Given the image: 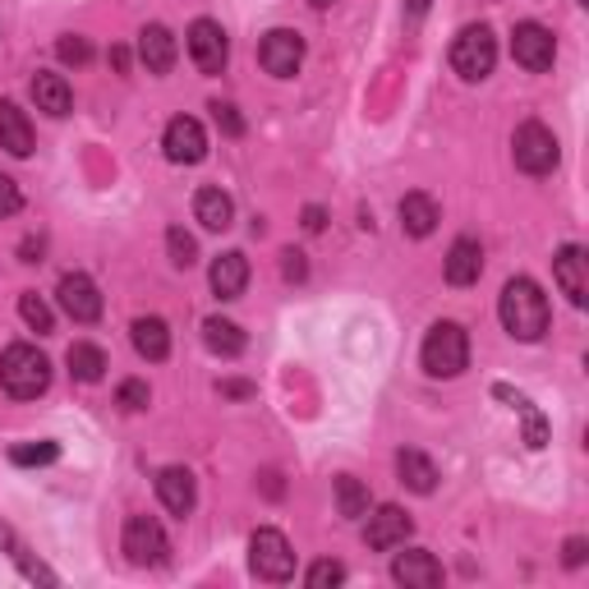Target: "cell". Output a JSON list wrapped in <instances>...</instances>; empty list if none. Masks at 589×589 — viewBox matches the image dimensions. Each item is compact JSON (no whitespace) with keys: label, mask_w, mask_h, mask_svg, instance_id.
<instances>
[{"label":"cell","mask_w":589,"mask_h":589,"mask_svg":"<svg viewBox=\"0 0 589 589\" xmlns=\"http://www.w3.org/2000/svg\"><path fill=\"white\" fill-rule=\"evenodd\" d=\"M498 314H502V327H506L516 341H539L544 331H548V318H553V314H548V295L534 286L530 276L506 281Z\"/></svg>","instance_id":"1"},{"label":"cell","mask_w":589,"mask_h":589,"mask_svg":"<svg viewBox=\"0 0 589 589\" xmlns=\"http://www.w3.org/2000/svg\"><path fill=\"white\" fill-rule=\"evenodd\" d=\"M0 388L14 401H33L51 388V360L37 346H10L0 355Z\"/></svg>","instance_id":"2"},{"label":"cell","mask_w":589,"mask_h":589,"mask_svg":"<svg viewBox=\"0 0 589 589\" xmlns=\"http://www.w3.org/2000/svg\"><path fill=\"white\" fill-rule=\"evenodd\" d=\"M419 360H424V373L428 378H456V373H466V364H470V337H466V327H460V323L428 327Z\"/></svg>","instance_id":"3"},{"label":"cell","mask_w":589,"mask_h":589,"mask_svg":"<svg viewBox=\"0 0 589 589\" xmlns=\"http://www.w3.org/2000/svg\"><path fill=\"white\" fill-rule=\"evenodd\" d=\"M498 65V42L489 33V23H470V29H460V37L451 42V69L460 74L466 84H479L489 79Z\"/></svg>","instance_id":"4"},{"label":"cell","mask_w":589,"mask_h":589,"mask_svg":"<svg viewBox=\"0 0 589 589\" xmlns=\"http://www.w3.org/2000/svg\"><path fill=\"white\" fill-rule=\"evenodd\" d=\"M511 157H516V166L525 175H548V171H557L561 152H557V139H553L548 124L525 120L521 130H516V139H511Z\"/></svg>","instance_id":"5"},{"label":"cell","mask_w":589,"mask_h":589,"mask_svg":"<svg viewBox=\"0 0 589 589\" xmlns=\"http://www.w3.org/2000/svg\"><path fill=\"white\" fill-rule=\"evenodd\" d=\"M249 567H253L259 580H272V585L291 580L295 576V553L286 544V534L281 530H259L253 534L249 539Z\"/></svg>","instance_id":"6"},{"label":"cell","mask_w":589,"mask_h":589,"mask_svg":"<svg viewBox=\"0 0 589 589\" xmlns=\"http://www.w3.org/2000/svg\"><path fill=\"white\" fill-rule=\"evenodd\" d=\"M166 553H171L166 530L152 516H130L124 521V557H130L134 567H162Z\"/></svg>","instance_id":"7"},{"label":"cell","mask_w":589,"mask_h":589,"mask_svg":"<svg viewBox=\"0 0 589 589\" xmlns=\"http://www.w3.org/2000/svg\"><path fill=\"white\" fill-rule=\"evenodd\" d=\"M511 56H516V65H525L530 74H544L557 61V37L544 23H516V33H511Z\"/></svg>","instance_id":"8"},{"label":"cell","mask_w":589,"mask_h":589,"mask_svg":"<svg viewBox=\"0 0 589 589\" xmlns=\"http://www.w3.org/2000/svg\"><path fill=\"white\" fill-rule=\"evenodd\" d=\"M162 148H166V162L175 166H198L208 157V134H203V124L194 116H175L162 134Z\"/></svg>","instance_id":"9"},{"label":"cell","mask_w":589,"mask_h":589,"mask_svg":"<svg viewBox=\"0 0 589 589\" xmlns=\"http://www.w3.org/2000/svg\"><path fill=\"white\" fill-rule=\"evenodd\" d=\"M189 56L198 65V74H221L226 61H230V42H226V29L212 19H198L189 23Z\"/></svg>","instance_id":"10"},{"label":"cell","mask_w":589,"mask_h":589,"mask_svg":"<svg viewBox=\"0 0 589 589\" xmlns=\"http://www.w3.org/2000/svg\"><path fill=\"white\" fill-rule=\"evenodd\" d=\"M259 61H263V69L272 74V79H295V69L304 61V37L291 33V29H272L259 46Z\"/></svg>","instance_id":"11"},{"label":"cell","mask_w":589,"mask_h":589,"mask_svg":"<svg viewBox=\"0 0 589 589\" xmlns=\"http://www.w3.org/2000/svg\"><path fill=\"white\" fill-rule=\"evenodd\" d=\"M61 309L74 323H97L101 318V291H97V281L84 276V272L61 276Z\"/></svg>","instance_id":"12"},{"label":"cell","mask_w":589,"mask_h":589,"mask_svg":"<svg viewBox=\"0 0 589 589\" xmlns=\"http://www.w3.org/2000/svg\"><path fill=\"white\" fill-rule=\"evenodd\" d=\"M553 276H557V286H561V295H567L576 309L589 299V259H585V249L580 244H567L553 259Z\"/></svg>","instance_id":"13"},{"label":"cell","mask_w":589,"mask_h":589,"mask_svg":"<svg viewBox=\"0 0 589 589\" xmlns=\"http://www.w3.org/2000/svg\"><path fill=\"white\" fill-rule=\"evenodd\" d=\"M392 580L405 585V589H438L443 585V567H438V557L424 553V548H410L392 561Z\"/></svg>","instance_id":"14"},{"label":"cell","mask_w":589,"mask_h":589,"mask_svg":"<svg viewBox=\"0 0 589 589\" xmlns=\"http://www.w3.org/2000/svg\"><path fill=\"white\" fill-rule=\"evenodd\" d=\"M410 530H415V521H410L401 506H378V516H369L364 539H369V548H378V553H392V548H401V544L410 539Z\"/></svg>","instance_id":"15"},{"label":"cell","mask_w":589,"mask_h":589,"mask_svg":"<svg viewBox=\"0 0 589 589\" xmlns=\"http://www.w3.org/2000/svg\"><path fill=\"white\" fill-rule=\"evenodd\" d=\"M157 498H162V506L171 511V516H189L194 511V502H198V489H194V475L185 470V466H166L162 475H157Z\"/></svg>","instance_id":"16"},{"label":"cell","mask_w":589,"mask_h":589,"mask_svg":"<svg viewBox=\"0 0 589 589\" xmlns=\"http://www.w3.org/2000/svg\"><path fill=\"white\" fill-rule=\"evenodd\" d=\"M443 272H447V281H451V286H475V281H479V272H483V249H479V240L460 236V240L447 249V263H443Z\"/></svg>","instance_id":"17"},{"label":"cell","mask_w":589,"mask_h":589,"mask_svg":"<svg viewBox=\"0 0 589 589\" xmlns=\"http://www.w3.org/2000/svg\"><path fill=\"white\" fill-rule=\"evenodd\" d=\"M139 61L148 65V74H171V65H175V37H171V29H162V23H148V29L139 33Z\"/></svg>","instance_id":"18"},{"label":"cell","mask_w":589,"mask_h":589,"mask_svg":"<svg viewBox=\"0 0 589 589\" xmlns=\"http://www.w3.org/2000/svg\"><path fill=\"white\" fill-rule=\"evenodd\" d=\"M212 291H217V299H240L244 295V286H249V259L244 253H221V259L212 263Z\"/></svg>","instance_id":"19"},{"label":"cell","mask_w":589,"mask_h":589,"mask_svg":"<svg viewBox=\"0 0 589 589\" xmlns=\"http://www.w3.org/2000/svg\"><path fill=\"white\" fill-rule=\"evenodd\" d=\"M0 148H6L10 157H29L33 152V124L14 101H0Z\"/></svg>","instance_id":"20"},{"label":"cell","mask_w":589,"mask_h":589,"mask_svg":"<svg viewBox=\"0 0 589 589\" xmlns=\"http://www.w3.org/2000/svg\"><path fill=\"white\" fill-rule=\"evenodd\" d=\"M438 221H443V212H438V203H433L428 194H405L401 198V226H405V236L424 240V236L438 230Z\"/></svg>","instance_id":"21"},{"label":"cell","mask_w":589,"mask_h":589,"mask_svg":"<svg viewBox=\"0 0 589 589\" xmlns=\"http://www.w3.org/2000/svg\"><path fill=\"white\" fill-rule=\"evenodd\" d=\"M194 217L203 230H226L236 221V203H230V194H221L217 185H208V189L194 194Z\"/></svg>","instance_id":"22"},{"label":"cell","mask_w":589,"mask_h":589,"mask_svg":"<svg viewBox=\"0 0 589 589\" xmlns=\"http://www.w3.org/2000/svg\"><path fill=\"white\" fill-rule=\"evenodd\" d=\"M33 101H37V111H46V116H69L74 111V92H69V84L61 79V74H37L33 79Z\"/></svg>","instance_id":"23"},{"label":"cell","mask_w":589,"mask_h":589,"mask_svg":"<svg viewBox=\"0 0 589 589\" xmlns=\"http://www.w3.org/2000/svg\"><path fill=\"white\" fill-rule=\"evenodd\" d=\"M134 350L143 355V360H152V364H162L166 355H171V331H166V323L162 318H134Z\"/></svg>","instance_id":"24"},{"label":"cell","mask_w":589,"mask_h":589,"mask_svg":"<svg viewBox=\"0 0 589 589\" xmlns=\"http://www.w3.org/2000/svg\"><path fill=\"white\" fill-rule=\"evenodd\" d=\"M203 341H208L212 355H221V360H236V355H244V331L230 323V318H208L203 323Z\"/></svg>","instance_id":"25"},{"label":"cell","mask_w":589,"mask_h":589,"mask_svg":"<svg viewBox=\"0 0 589 589\" xmlns=\"http://www.w3.org/2000/svg\"><path fill=\"white\" fill-rule=\"evenodd\" d=\"M396 475L405 489H415V493H433L438 489V470H433V460L424 451H401L396 456Z\"/></svg>","instance_id":"26"},{"label":"cell","mask_w":589,"mask_h":589,"mask_svg":"<svg viewBox=\"0 0 589 589\" xmlns=\"http://www.w3.org/2000/svg\"><path fill=\"white\" fill-rule=\"evenodd\" d=\"M65 364L79 382H101V373H107V355H101L97 346H88V341H74L69 355H65Z\"/></svg>","instance_id":"27"},{"label":"cell","mask_w":589,"mask_h":589,"mask_svg":"<svg viewBox=\"0 0 589 589\" xmlns=\"http://www.w3.org/2000/svg\"><path fill=\"white\" fill-rule=\"evenodd\" d=\"M498 396L516 405V415L525 419V447H530V451H539V447L548 443V424H544V415H539V410H534L525 396H516V392H511V388H498Z\"/></svg>","instance_id":"28"},{"label":"cell","mask_w":589,"mask_h":589,"mask_svg":"<svg viewBox=\"0 0 589 589\" xmlns=\"http://www.w3.org/2000/svg\"><path fill=\"white\" fill-rule=\"evenodd\" d=\"M369 489H364V483L360 479H355V475H341L337 479V506H341V516L346 521H360V516H369Z\"/></svg>","instance_id":"29"},{"label":"cell","mask_w":589,"mask_h":589,"mask_svg":"<svg viewBox=\"0 0 589 589\" xmlns=\"http://www.w3.org/2000/svg\"><path fill=\"white\" fill-rule=\"evenodd\" d=\"M19 314H23V323H29L37 337H46V331H56V318H51V309H46V299L37 295V291H23L19 295Z\"/></svg>","instance_id":"30"},{"label":"cell","mask_w":589,"mask_h":589,"mask_svg":"<svg viewBox=\"0 0 589 589\" xmlns=\"http://www.w3.org/2000/svg\"><path fill=\"white\" fill-rule=\"evenodd\" d=\"M166 249H171V263L175 268H194V259H198V244H194V236H185V226H171L166 230Z\"/></svg>","instance_id":"31"},{"label":"cell","mask_w":589,"mask_h":589,"mask_svg":"<svg viewBox=\"0 0 589 589\" xmlns=\"http://www.w3.org/2000/svg\"><path fill=\"white\" fill-rule=\"evenodd\" d=\"M56 456H61V447H56V443H19V447L10 451L14 466H51Z\"/></svg>","instance_id":"32"},{"label":"cell","mask_w":589,"mask_h":589,"mask_svg":"<svg viewBox=\"0 0 589 589\" xmlns=\"http://www.w3.org/2000/svg\"><path fill=\"white\" fill-rule=\"evenodd\" d=\"M56 56H61L65 65H88V61H92V46H88L84 37H74V33H69V37L56 42Z\"/></svg>","instance_id":"33"},{"label":"cell","mask_w":589,"mask_h":589,"mask_svg":"<svg viewBox=\"0 0 589 589\" xmlns=\"http://www.w3.org/2000/svg\"><path fill=\"white\" fill-rule=\"evenodd\" d=\"M116 401H120L124 410H130V415H134V410H148V382H139V378H130V382H120V392H116Z\"/></svg>","instance_id":"34"},{"label":"cell","mask_w":589,"mask_h":589,"mask_svg":"<svg viewBox=\"0 0 589 589\" xmlns=\"http://www.w3.org/2000/svg\"><path fill=\"white\" fill-rule=\"evenodd\" d=\"M212 116H217V124H221L226 139H240V134H244V120H240V111L230 107V101H212Z\"/></svg>","instance_id":"35"},{"label":"cell","mask_w":589,"mask_h":589,"mask_svg":"<svg viewBox=\"0 0 589 589\" xmlns=\"http://www.w3.org/2000/svg\"><path fill=\"white\" fill-rule=\"evenodd\" d=\"M341 580H346L341 561H318V567L309 571V589H327V585H341Z\"/></svg>","instance_id":"36"},{"label":"cell","mask_w":589,"mask_h":589,"mask_svg":"<svg viewBox=\"0 0 589 589\" xmlns=\"http://www.w3.org/2000/svg\"><path fill=\"white\" fill-rule=\"evenodd\" d=\"M23 208V194H19V185L10 181V175H0V217H14Z\"/></svg>","instance_id":"37"},{"label":"cell","mask_w":589,"mask_h":589,"mask_svg":"<svg viewBox=\"0 0 589 589\" xmlns=\"http://www.w3.org/2000/svg\"><path fill=\"white\" fill-rule=\"evenodd\" d=\"M281 272H286V281H304V276H309V263H304L299 249H286V253H281Z\"/></svg>","instance_id":"38"},{"label":"cell","mask_w":589,"mask_h":589,"mask_svg":"<svg viewBox=\"0 0 589 589\" xmlns=\"http://www.w3.org/2000/svg\"><path fill=\"white\" fill-rule=\"evenodd\" d=\"M428 6H433V0H405V19H410V23H419V19L428 14Z\"/></svg>","instance_id":"39"},{"label":"cell","mask_w":589,"mask_h":589,"mask_svg":"<svg viewBox=\"0 0 589 589\" xmlns=\"http://www.w3.org/2000/svg\"><path fill=\"white\" fill-rule=\"evenodd\" d=\"M585 539H567V567H580V561H585Z\"/></svg>","instance_id":"40"},{"label":"cell","mask_w":589,"mask_h":589,"mask_svg":"<svg viewBox=\"0 0 589 589\" xmlns=\"http://www.w3.org/2000/svg\"><path fill=\"white\" fill-rule=\"evenodd\" d=\"M304 226H309V230H323V226H327V212H323V208H304Z\"/></svg>","instance_id":"41"},{"label":"cell","mask_w":589,"mask_h":589,"mask_svg":"<svg viewBox=\"0 0 589 589\" xmlns=\"http://www.w3.org/2000/svg\"><path fill=\"white\" fill-rule=\"evenodd\" d=\"M23 263H42V240H23Z\"/></svg>","instance_id":"42"},{"label":"cell","mask_w":589,"mask_h":589,"mask_svg":"<svg viewBox=\"0 0 589 589\" xmlns=\"http://www.w3.org/2000/svg\"><path fill=\"white\" fill-rule=\"evenodd\" d=\"M249 382H221V396H249Z\"/></svg>","instance_id":"43"},{"label":"cell","mask_w":589,"mask_h":589,"mask_svg":"<svg viewBox=\"0 0 589 589\" xmlns=\"http://www.w3.org/2000/svg\"><path fill=\"white\" fill-rule=\"evenodd\" d=\"M111 65H116V69H130V51L116 46V51H111Z\"/></svg>","instance_id":"44"},{"label":"cell","mask_w":589,"mask_h":589,"mask_svg":"<svg viewBox=\"0 0 589 589\" xmlns=\"http://www.w3.org/2000/svg\"><path fill=\"white\" fill-rule=\"evenodd\" d=\"M309 6H314V10H331V6H337V0H309Z\"/></svg>","instance_id":"45"}]
</instances>
